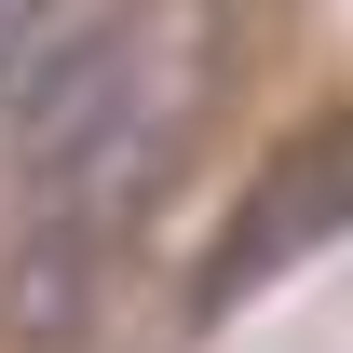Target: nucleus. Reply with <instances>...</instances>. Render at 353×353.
Wrapping results in <instances>:
<instances>
[{
    "instance_id": "1",
    "label": "nucleus",
    "mask_w": 353,
    "mask_h": 353,
    "mask_svg": "<svg viewBox=\"0 0 353 353\" xmlns=\"http://www.w3.org/2000/svg\"><path fill=\"white\" fill-rule=\"evenodd\" d=\"M190 123H204V28L150 14L136 54H123V82L28 163V218H68V231L136 245V218H150L176 190V163H190Z\"/></svg>"
},
{
    "instance_id": "2",
    "label": "nucleus",
    "mask_w": 353,
    "mask_h": 353,
    "mask_svg": "<svg viewBox=\"0 0 353 353\" xmlns=\"http://www.w3.org/2000/svg\"><path fill=\"white\" fill-rule=\"evenodd\" d=\"M340 231H353V123H312L299 150H272V163H259V190L231 204V231L204 245V272H190V299L231 312L245 285L299 272L312 245H340Z\"/></svg>"
},
{
    "instance_id": "3",
    "label": "nucleus",
    "mask_w": 353,
    "mask_h": 353,
    "mask_svg": "<svg viewBox=\"0 0 353 353\" xmlns=\"http://www.w3.org/2000/svg\"><path fill=\"white\" fill-rule=\"evenodd\" d=\"M136 0H41L28 14V41H14V68H0V123H14V176L41 163L54 136L82 123L95 95L123 82V54H136Z\"/></svg>"
},
{
    "instance_id": "4",
    "label": "nucleus",
    "mask_w": 353,
    "mask_h": 353,
    "mask_svg": "<svg viewBox=\"0 0 353 353\" xmlns=\"http://www.w3.org/2000/svg\"><path fill=\"white\" fill-rule=\"evenodd\" d=\"M123 285V245L109 231H68V218H28L14 259H0V340L14 353H82L95 312Z\"/></svg>"
},
{
    "instance_id": "5",
    "label": "nucleus",
    "mask_w": 353,
    "mask_h": 353,
    "mask_svg": "<svg viewBox=\"0 0 353 353\" xmlns=\"http://www.w3.org/2000/svg\"><path fill=\"white\" fill-rule=\"evenodd\" d=\"M28 14H41V0H0V68H14V41H28Z\"/></svg>"
}]
</instances>
